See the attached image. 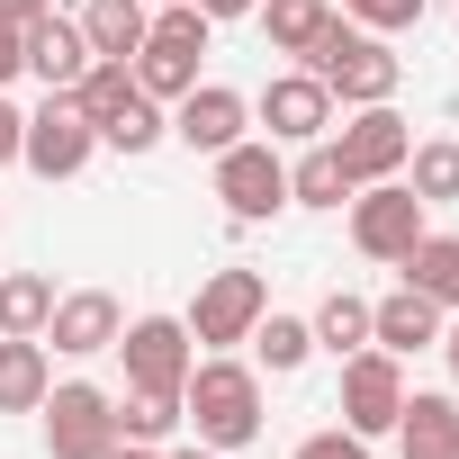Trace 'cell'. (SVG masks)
I'll list each match as a JSON object with an SVG mask.
<instances>
[{"mask_svg":"<svg viewBox=\"0 0 459 459\" xmlns=\"http://www.w3.org/2000/svg\"><path fill=\"white\" fill-rule=\"evenodd\" d=\"M180 423H189L207 450H244V441H262V369L235 360V351L189 360V378H180Z\"/></svg>","mask_w":459,"mask_h":459,"instance_id":"obj_1","label":"cell"},{"mask_svg":"<svg viewBox=\"0 0 459 459\" xmlns=\"http://www.w3.org/2000/svg\"><path fill=\"white\" fill-rule=\"evenodd\" d=\"M298 64H307V73H316V82H325V91H333L342 108H378V100H396V82H405V64L387 55V37L351 28L342 10L325 19V37H316V46H307Z\"/></svg>","mask_w":459,"mask_h":459,"instance_id":"obj_2","label":"cell"},{"mask_svg":"<svg viewBox=\"0 0 459 459\" xmlns=\"http://www.w3.org/2000/svg\"><path fill=\"white\" fill-rule=\"evenodd\" d=\"M207 28H216V19H198L189 0L153 10V28H144V46H135V64H126V73H135V91H144V100H162V108H171L180 91H198V55H207Z\"/></svg>","mask_w":459,"mask_h":459,"instance_id":"obj_3","label":"cell"},{"mask_svg":"<svg viewBox=\"0 0 459 459\" xmlns=\"http://www.w3.org/2000/svg\"><path fill=\"white\" fill-rule=\"evenodd\" d=\"M262 307H271V280L235 262V271H207V280H198V298H189L180 325H189V342H207V351H235V342L262 325Z\"/></svg>","mask_w":459,"mask_h":459,"instance_id":"obj_4","label":"cell"},{"mask_svg":"<svg viewBox=\"0 0 459 459\" xmlns=\"http://www.w3.org/2000/svg\"><path fill=\"white\" fill-rule=\"evenodd\" d=\"M37 414H46V450H55V459H108V450H117V396L91 387V378L46 387Z\"/></svg>","mask_w":459,"mask_h":459,"instance_id":"obj_5","label":"cell"},{"mask_svg":"<svg viewBox=\"0 0 459 459\" xmlns=\"http://www.w3.org/2000/svg\"><path fill=\"white\" fill-rule=\"evenodd\" d=\"M216 198H225V216H235V225L280 216V207H289V162H280V144H271V135L225 144V153H216Z\"/></svg>","mask_w":459,"mask_h":459,"instance_id":"obj_6","label":"cell"},{"mask_svg":"<svg viewBox=\"0 0 459 459\" xmlns=\"http://www.w3.org/2000/svg\"><path fill=\"white\" fill-rule=\"evenodd\" d=\"M423 198L405 189V180H369V189H351V244L369 253V262H405L414 244H423Z\"/></svg>","mask_w":459,"mask_h":459,"instance_id":"obj_7","label":"cell"},{"mask_svg":"<svg viewBox=\"0 0 459 459\" xmlns=\"http://www.w3.org/2000/svg\"><path fill=\"white\" fill-rule=\"evenodd\" d=\"M91 153H100V126H91L64 91H46V108H37V117H28V135H19V162H28L37 180H73Z\"/></svg>","mask_w":459,"mask_h":459,"instance_id":"obj_8","label":"cell"},{"mask_svg":"<svg viewBox=\"0 0 459 459\" xmlns=\"http://www.w3.org/2000/svg\"><path fill=\"white\" fill-rule=\"evenodd\" d=\"M108 351L126 360V387H171V396H180V378H189V360H198V342H189L180 316H135V325H117Z\"/></svg>","mask_w":459,"mask_h":459,"instance_id":"obj_9","label":"cell"},{"mask_svg":"<svg viewBox=\"0 0 459 459\" xmlns=\"http://www.w3.org/2000/svg\"><path fill=\"white\" fill-rule=\"evenodd\" d=\"M396 414H405V369H396V351H351L342 360V432H360V441H378V432H396Z\"/></svg>","mask_w":459,"mask_h":459,"instance_id":"obj_10","label":"cell"},{"mask_svg":"<svg viewBox=\"0 0 459 459\" xmlns=\"http://www.w3.org/2000/svg\"><path fill=\"white\" fill-rule=\"evenodd\" d=\"M333 153H342V171H351V189H369V180H396L405 171V153H414V126L378 100V108H360L342 135H325Z\"/></svg>","mask_w":459,"mask_h":459,"instance_id":"obj_11","label":"cell"},{"mask_svg":"<svg viewBox=\"0 0 459 459\" xmlns=\"http://www.w3.org/2000/svg\"><path fill=\"white\" fill-rule=\"evenodd\" d=\"M253 117L271 126V144H316V135L333 126V91H325V82L298 64V73H271V82H262Z\"/></svg>","mask_w":459,"mask_h":459,"instance_id":"obj_12","label":"cell"},{"mask_svg":"<svg viewBox=\"0 0 459 459\" xmlns=\"http://www.w3.org/2000/svg\"><path fill=\"white\" fill-rule=\"evenodd\" d=\"M244 126H253V100L244 91H225V82H198V91H180L171 100V135L189 144V153H225V144H244Z\"/></svg>","mask_w":459,"mask_h":459,"instance_id":"obj_13","label":"cell"},{"mask_svg":"<svg viewBox=\"0 0 459 459\" xmlns=\"http://www.w3.org/2000/svg\"><path fill=\"white\" fill-rule=\"evenodd\" d=\"M117 325H126V307H117L108 289H73V298H55V316H46V342H55L64 360H100V351L117 342Z\"/></svg>","mask_w":459,"mask_h":459,"instance_id":"obj_14","label":"cell"},{"mask_svg":"<svg viewBox=\"0 0 459 459\" xmlns=\"http://www.w3.org/2000/svg\"><path fill=\"white\" fill-rule=\"evenodd\" d=\"M100 55H91V37H82V19H64V10H46L37 28H28V73L46 82V91H73L82 73H91Z\"/></svg>","mask_w":459,"mask_h":459,"instance_id":"obj_15","label":"cell"},{"mask_svg":"<svg viewBox=\"0 0 459 459\" xmlns=\"http://www.w3.org/2000/svg\"><path fill=\"white\" fill-rule=\"evenodd\" d=\"M369 342H378V351H396V360H414V351H432V342H441V307H432L423 289H396V298H378V307H369Z\"/></svg>","mask_w":459,"mask_h":459,"instance_id":"obj_16","label":"cell"},{"mask_svg":"<svg viewBox=\"0 0 459 459\" xmlns=\"http://www.w3.org/2000/svg\"><path fill=\"white\" fill-rule=\"evenodd\" d=\"M396 450H405V459H459V405H450V396H432V387H405Z\"/></svg>","mask_w":459,"mask_h":459,"instance_id":"obj_17","label":"cell"},{"mask_svg":"<svg viewBox=\"0 0 459 459\" xmlns=\"http://www.w3.org/2000/svg\"><path fill=\"white\" fill-rule=\"evenodd\" d=\"M46 387H55L46 333H0V414H37Z\"/></svg>","mask_w":459,"mask_h":459,"instance_id":"obj_18","label":"cell"},{"mask_svg":"<svg viewBox=\"0 0 459 459\" xmlns=\"http://www.w3.org/2000/svg\"><path fill=\"white\" fill-rule=\"evenodd\" d=\"M144 28H153L144 0H82V37H91V55H108V64H135Z\"/></svg>","mask_w":459,"mask_h":459,"instance_id":"obj_19","label":"cell"},{"mask_svg":"<svg viewBox=\"0 0 459 459\" xmlns=\"http://www.w3.org/2000/svg\"><path fill=\"white\" fill-rule=\"evenodd\" d=\"M396 271H405V289H423L441 316H459V235H432V225H423V244H414Z\"/></svg>","mask_w":459,"mask_h":459,"instance_id":"obj_20","label":"cell"},{"mask_svg":"<svg viewBox=\"0 0 459 459\" xmlns=\"http://www.w3.org/2000/svg\"><path fill=\"white\" fill-rule=\"evenodd\" d=\"M244 342H253V360H262L271 378H289V369L316 360V325H307V316H280V307H262V325H253Z\"/></svg>","mask_w":459,"mask_h":459,"instance_id":"obj_21","label":"cell"},{"mask_svg":"<svg viewBox=\"0 0 459 459\" xmlns=\"http://www.w3.org/2000/svg\"><path fill=\"white\" fill-rule=\"evenodd\" d=\"M289 207H351V171L325 135L307 144V162H289Z\"/></svg>","mask_w":459,"mask_h":459,"instance_id":"obj_22","label":"cell"},{"mask_svg":"<svg viewBox=\"0 0 459 459\" xmlns=\"http://www.w3.org/2000/svg\"><path fill=\"white\" fill-rule=\"evenodd\" d=\"M253 19H262L271 55H307L325 37V19H333V0H253Z\"/></svg>","mask_w":459,"mask_h":459,"instance_id":"obj_23","label":"cell"},{"mask_svg":"<svg viewBox=\"0 0 459 459\" xmlns=\"http://www.w3.org/2000/svg\"><path fill=\"white\" fill-rule=\"evenodd\" d=\"M171 432H180V396H171V387H126V396H117V441L162 450Z\"/></svg>","mask_w":459,"mask_h":459,"instance_id":"obj_24","label":"cell"},{"mask_svg":"<svg viewBox=\"0 0 459 459\" xmlns=\"http://www.w3.org/2000/svg\"><path fill=\"white\" fill-rule=\"evenodd\" d=\"M55 280L46 271H0V333H46V316H55Z\"/></svg>","mask_w":459,"mask_h":459,"instance_id":"obj_25","label":"cell"},{"mask_svg":"<svg viewBox=\"0 0 459 459\" xmlns=\"http://www.w3.org/2000/svg\"><path fill=\"white\" fill-rule=\"evenodd\" d=\"M316 351H333V360H351V351H369V298H351V289H333L316 316Z\"/></svg>","mask_w":459,"mask_h":459,"instance_id":"obj_26","label":"cell"},{"mask_svg":"<svg viewBox=\"0 0 459 459\" xmlns=\"http://www.w3.org/2000/svg\"><path fill=\"white\" fill-rule=\"evenodd\" d=\"M405 189H414L423 207H450V198H459V135L414 144V153H405Z\"/></svg>","mask_w":459,"mask_h":459,"instance_id":"obj_27","label":"cell"},{"mask_svg":"<svg viewBox=\"0 0 459 459\" xmlns=\"http://www.w3.org/2000/svg\"><path fill=\"white\" fill-rule=\"evenodd\" d=\"M64 100H73V108H82V117H91V126H108V117H117V108H126V100H135V73H126V64H108V55H100V64H91V73H82V82H73V91H64Z\"/></svg>","mask_w":459,"mask_h":459,"instance_id":"obj_28","label":"cell"},{"mask_svg":"<svg viewBox=\"0 0 459 459\" xmlns=\"http://www.w3.org/2000/svg\"><path fill=\"white\" fill-rule=\"evenodd\" d=\"M162 135H171V108H162V100H144V91H135V100L100 126V144H108V153H153Z\"/></svg>","mask_w":459,"mask_h":459,"instance_id":"obj_29","label":"cell"},{"mask_svg":"<svg viewBox=\"0 0 459 459\" xmlns=\"http://www.w3.org/2000/svg\"><path fill=\"white\" fill-rule=\"evenodd\" d=\"M423 10H432V0H342V19H351V28H369V37L423 28Z\"/></svg>","mask_w":459,"mask_h":459,"instance_id":"obj_30","label":"cell"},{"mask_svg":"<svg viewBox=\"0 0 459 459\" xmlns=\"http://www.w3.org/2000/svg\"><path fill=\"white\" fill-rule=\"evenodd\" d=\"M289 459H369V441H360V432H342V423H333V432H307V441H298V450H289Z\"/></svg>","mask_w":459,"mask_h":459,"instance_id":"obj_31","label":"cell"},{"mask_svg":"<svg viewBox=\"0 0 459 459\" xmlns=\"http://www.w3.org/2000/svg\"><path fill=\"white\" fill-rule=\"evenodd\" d=\"M19 135H28V108H19L10 91H0V171H10V162H19Z\"/></svg>","mask_w":459,"mask_h":459,"instance_id":"obj_32","label":"cell"},{"mask_svg":"<svg viewBox=\"0 0 459 459\" xmlns=\"http://www.w3.org/2000/svg\"><path fill=\"white\" fill-rule=\"evenodd\" d=\"M28 73V28H10V19H0V91H10Z\"/></svg>","mask_w":459,"mask_h":459,"instance_id":"obj_33","label":"cell"},{"mask_svg":"<svg viewBox=\"0 0 459 459\" xmlns=\"http://www.w3.org/2000/svg\"><path fill=\"white\" fill-rule=\"evenodd\" d=\"M46 10H55V0H0V19H10V28H37Z\"/></svg>","mask_w":459,"mask_h":459,"instance_id":"obj_34","label":"cell"},{"mask_svg":"<svg viewBox=\"0 0 459 459\" xmlns=\"http://www.w3.org/2000/svg\"><path fill=\"white\" fill-rule=\"evenodd\" d=\"M198 19H253V0H189Z\"/></svg>","mask_w":459,"mask_h":459,"instance_id":"obj_35","label":"cell"},{"mask_svg":"<svg viewBox=\"0 0 459 459\" xmlns=\"http://www.w3.org/2000/svg\"><path fill=\"white\" fill-rule=\"evenodd\" d=\"M441 360H450V378H459V325H441V342H432Z\"/></svg>","mask_w":459,"mask_h":459,"instance_id":"obj_36","label":"cell"},{"mask_svg":"<svg viewBox=\"0 0 459 459\" xmlns=\"http://www.w3.org/2000/svg\"><path fill=\"white\" fill-rule=\"evenodd\" d=\"M162 459H225V450H207V441H189V450H162Z\"/></svg>","mask_w":459,"mask_h":459,"instance_id":"obj_37","label":"cell"},{"mask_svg":"<svg viewBox=\"0 0 459 459\" xmlns=\"http://www.w3.org/2000/svg\"><path fill=\"white\" fill-rule=\"evenodd\" d=\"M108 459H162V450H144V441H117V450H108Z\"/></svg>","mask_w":459,"mask_h":459,"instance_id":"obj_38","label":"cell"},{"mask_svg":"<svg viewBox=\"0 0 459 459\" xmlns=\"http://www.w3.org/2000/svg\"><path fill=\"white\" fill-rule=\"evenodd\" d=\"M144 10H171V0H144Z\"/></svg>","mask_w":459,"mask_h":459,"instance_id":"obj_39","label":"cell"}]
</instances>
